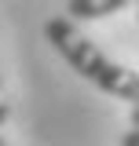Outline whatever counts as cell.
Listing matches in <instances>:
<instances>
[{
  "label": "cell",
  "instance_id": "cell-1",
  "mask_svg": "<svg viewBox=\"0 0 139 146\" xmlns=\"http://www.w3.org/2000/svg\"><path fill=\"white\" fill-rule=\"evenodd\" d=\"M44 36H48V44L84 77L88 84H95L106 95H117V99L132 102V106L139 102V73L121 66V62H114L110 55H103L77 29L73 18H48L44 22Z\"/></svg>",
  "mask_w": 139,
  "mask_h": 146
},
{
  "label": "cell",
  "instance_id": "cell-2",
  "mask_svg": "<svg viewBox=\"0 0 139 146\" xmlns=\"http://www.w3.org/2000/svg\"><path fill=\"white\" fill-rule=\"evenodd\" d=\"M139 0H70L66 15L73 22H95V18H106V15H117L124 7H136Z\"/></svg>",
  "mask_w": 139,
  "mask_h": 146
},
{
  "label": "cell",
  "instance_id": "cell-3",
  "mask_svg": "<svg viewBox=\"0 0 139 146\" xmlns=\"http://www.w3.org/2000/svg\"><path fill=\"white\" fill-rule=\"evenodd\" d=\"M7 117H11V106H7V91H4V77H0V128L7 124Z\"/></svg>",
  "mask_w": 139,
  "mask_h": 146
},
{
  "label": "cell",
  "instance_id": "cell-4",
  "mask_svg": "<svg viewBox=\"0 0 139 146\" xmlns=\"http://www.w3.org/2000/svg\"><path fill=\"white\" fill-rule=\"evenodd\" d=\"M121 146H139V131H136V128H128V131H124Z\"/></svg>",
  "mask_w": 139,
  "mask_h": 146
},
{
  "label": "cell",
  "instance_id": "cell-5",
  "mask_svg": "<svg viewBox=\"0 0 139 146\" xmlns=\"http://www.w3.org/2000/svg\"><path fill=\"white\" fill-rule=\"evenodd\" d=\"M132 128H136V131H139V102H136V106H132Z\"/></svg>",
  "mask_w": 139,
  "mask_h": 146
},
{
  "label": "cell",
  "instance_id": "cell-6",
  "mask_svg": "<svg viewBox=\"0 0 139 146\" xmlns=\"http://www.w3.org/2000/svg\"><path fill=\"white\" fill-rule=\"evenodd\" d=\"M0 146H11V143H7V139H4V135H0Z\"/></svg>",
  "mask_w": 139,
  "mask_h": 146
},
{
  "label": "cell",
  "instance_id": "cell-7",
  "mask_svg": "<svg viewBox=\"0 0 139 146\" xmlns=\"http://www.w3.org/2000/svg\"><path fill=\"white\" fill-rule=\"evenodd\" d=\"M136 7H139V4H136Z\"/></svg>",
  "mask_w": 139,
  "mask_h": 146
}]
</instances>
